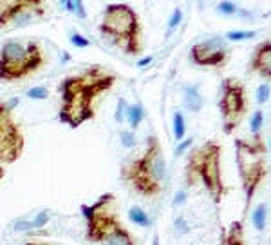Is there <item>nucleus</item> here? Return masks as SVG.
<instances>
[{
    "label": "nucleus",
    "instance_id": "obj_15",
    "mask_svg": "<svg viewBox=\"0 0 271 245\" xmlns=\"http://www.w3.org/2000/svg\"><path fill=\"white\" fill-rule=\"evenodd\" d=\"M221 245H246V231L244 224L237 220V222H231L228 227V231L223 236V242Z\"/></svg>",
    "mask_w": 271,
    "mask_h": 245
},
{
    "label": "nucleus",
    "instance_id": "obj_17",
    "mask_svg": "<svg viewBox=\"0 0 271 245\" xmlns=\"http://www.w3.org/2000/svg\"><path fill=\"white\" fill-rule=\"evenodd\" d=\"M143 120H145V107H143V104H141V102L129 104L125 122H129V125H131V131H136V129L139 127Z\"/></svg>",
    "mask_w": 271,
    "mask_h": 245
},
{
    "label": "nucleus",
    "instance_id": "obj_23",
    "mask_svg": "<svg viewBox=\"0 0 271 245\" xmlns=\"http://www.w3.org/2000/svg\"><path fill=\"white\" fill-rule=\"evenodd\" d=\"M127 109H129V104H127V100H125V98H120V100H118V106H116V113H114V120L118 123L125 122Z\"/></svg>",
    "mask_w": 271,
    "mask_h": 245
},
{
    "label": "nucleus",
    "instance_id": "obj_14",
    "mask_svg": "<svg viewBox=\"0 0 271 245\" xmlns=\"http://www.w3.org/2000/svg\"><path fill=\"white\" fill-rule=\"evenodd\" d=\"M182 106L190 113H199L204 106V98L197 85H184L182 89Z\"/></svg>",
    "mask_w": 271,
    "mask_h": 245
},
{
    "label": "nucleus",
    "instance_id": "obj_29",
    "mask_svg": "<svg viewBox=\"0 0 271 245\" xmlns=\"http://www.w3.org/2000/svg\"><path fill=\"white\" fill-rule=\"evenodd\" d=\"M174 227H176V231H178L179 235H184V233H188L190 231V225H188V222L182 216H178L176 218V222H174Z\"/></svg>",
    "mask_w": 271,
    "mask_h": 245
},
{
    "label": "nucleus",
    "instance_id": "obj_9",
    "mask_svg": "<svg viewBox=\"0 0 271 245\" xmlns=\"http://www.w3.org/2000/svg\"><path fill=\"white\" fill-rule=\"evenodd\" d=\"M219 111L223 117V131L226 134L235 133V129H239L248 113L246 87L239 78L228 76L221 82Z\"/></svg>",
    "mask_w": 271,
    "mask_h": 245
},
{
    "label": "nucleus",
    "instance_id": "obj_7",
    "mask_svg": "<svg viewBox=\"0 0 271 245\" xmlns=\"http://www.w3.org/2000/svg\"><path fill=\"white\" fill-rule=\"evenodd\" d=\"M235 160L239 169L240 185L244 192V214L248 213L257 191L268 176V147L261 134L251 136L250 140H235Z\"/></svg>",
    "mask_w": 271,
    "mask_h": 245
},
{
    "label": "nucleus",
    "instance_id": "obj_25",
    "mask_svg": "<svg viewBox=\"0 0 271 245\" xmlns=\"http://www.w3.org/2000/svg\"><path fill=\"white\" fill-rule=\"evenodd\" d=\"M271 96V87L268 84H261L259 85V89H257V104H261L264 106L268 100H270Z\"/></svg>",
    "mask_w": 271,
    "mask_h": 245
},
{
    "label": "nucleus",
    "instance_id": "obj_30",
    "mask_svg": "<svg viewBox=\"0 0 271 245\" xmlns=\"http://www.w3.org/2000/svg\"><path fill=\"white\" fill-rule=\"evenodd\" d=\"M73 2H74V13H76V16L82 18V20H85V18H87V11H85L84 0H73Z\"/></svg>",
    "mask_w": 271,
    "mask_h": 245
},
{
    "label": "nucleus",
    "instance_id": "obj_18",
    "mask_svg": "<svg viewBox=\"0 0 271 245\" xmlns=\"http://www.w3.org/2000/svg\"><path fill=\"white\" fill-rule=\"evenodd\" d=\"M251 224H253L255 231L264 233L266 224H268V205L266 203H259V205L253 209V213H251Z\"/></svg>",
    "mask_w": 271,
    "mask_h": 245
},
{
    "label": "nucleus",
    "instance_id": "obj_35",
    "mask_svg": "<svg viewBox=\"0 0 271 245\" xmlns=\"http://www.w3.org/2000/svg\"><path fill=\"white\" fill-rule=\"evenodd\" d=\"M152 245H161V240H159V235H154V238H152Z\"/></svg>",
    "mask_w": 271,
    "mask_h": 245
},
{
    "label": "nucleus",
    "instance_id": "obj_16",
    "mask_svg": "<svg viewBox=\"0 0 271 245\" xmlns=\"http://www.w3.org/2000/svg\"><path fill=\"white\" fill-rule=\"evenodd\" d=\"M129 220H131L134 225L141 227V229H150L152 227L150 214L146 213L141 205H131V207H129Z\"/></svg>",
    "mask_w": 271,
    "mask_h": 245
},
{
    "label": "nucleus",
    "instance_id": "obj_22",
    "mask_svg": "<svg viewBox=\"0 0 271 245\" xmlns=\"http://www.w3.org/2000/svg\"><path fill=\"white\" fill-rule=\"evenodd\" d=\"M255 31H228L226 33V40H231V42H242V40H250V38L255 37Z\"/></svg>",
    "mask_w": 271,
    "mask_h": 245
},
{
    "label": "nucleus",
    "instance_id": "obj_19",
    "mask_svg": "<svg viewBox=\"0 0 271 245\" xmlns=\"http://www.w3.org/2000/svg\"><path fill=\"white\" fill-rule=\"evenodd\" d=\"M184 134H186V122H184V117H182L181 111L174 113V136L178 142L184 140Z\"/></svg>",
    "mask_w": 271,
    "mask_h": 245
},
{
    "label": "nucleus",
    "instance_id": "obj_31",
    "mask_svg": "<svg viewBox=\"0 0 271 245\" xmlns=\"http://www.w3.org/2000/svg\"><path fill=\"white\" fill-rule=\"evenodd\" d=\"M186 200H188V191L186 189H179V191L176 192V196H174V205H176V207L184 205Z\"/></svg>",
    "mask_w": 271,
    "mask_h": 245
},
{
    "label": "nucleus",
    "instance_id": "obj_5",
    "mask_svg": "<svg viewBox=\"0 0 271 245\" xmlns=\"http://www.w3.org/2000/svg\"><path fill=\"white\" fill-rule=\"evenodd\" d=\"M99 35L121 53L137 57L143 51V27L137 13L129 4H109L98 26Z\"/></svg>",
    "mask_w": 271,
    "mask_h": 245
},
{
    "label": "nucleus",
    "instance_id": "obj_28",
    "mask_svg": "<svg viewBox=\"0 0 271 245\" xmlns=\"http://www.w3.org/2000/svg\"><path fill=\"white\" fill-rule=\"evenodd\" d=\"M120 140L121 144L125 145L127 149H131L136 145V136H134V131H121L120 133Z\"/></svg>",
    "mask_w": 271,
    "mask_h": 245
},
{
    "label": "nucleus",
    "instance_id": "obj_12",
    "mask_svg": "<svg viewBox=\"0 0 271 245\" xmlns=\"http://www.w3.org/2000/svg\"><path fill=\"white\" fill-rule=\"evenodd\" d=\"M248 71L253 75H259L261 78L271 80V40L257 44L251 53Z\"/></svg>",
    "mask_w": 271,
    "mask_h": 245
},
{
    "label": "nucleus",
    "instance_id": "obj_27",
    "mask_svg": "<svg viewBox=\"0 0 271 245\" xmlns=\"http://www.w3.org/2000/svg\"><path fill=\"white\" fill-rule=\"evenodd\" d=\"M217 11L223 13V15H235V13H237V5H235L233 2H229V0H223V2H219V5H217Z\"/></svg>",
    "mask_w": 271,
    "mask_h": 245
},
{
    "label": "nucleus",
    "instance_id": "obj_10",
    "mask_svg": "<svg viewBox=\"0 0 271 245\" xmlns=\"http://www.w3.org/2000/svg\"><path fill=\"white\" fill-rule=\"evenodd\" d=\"M45 0H0V29H20L42 22Z\"/></svg>",
    "mask_w": 271,
    "mask_h": 245
},
{
    "label": "nucleus",
    "instance_id": "obj_37",
    "mask_svg": "<svg viewBox=\"0 0 271 245\" xmlns=\"http://www.w3.org/2000/svg\"><path fill=\"white\" fill-rule=\"evenodd\" d=\"M65 2H67V0H60V5H65Z\"/></svg>",
    "mask_w": 271,
    "mask_h": 245
},
{
    "label": "nucleus",
    "instance_id": "obj_21",
    "mask_svg": "<svg viewBox=\"0 0 271 245\" xmlns=\"http://www.w3.org/2000/svg\"><path fill=\"white\" fill-rule=\"evenodd\" d=\"M27 98H31V100H45L47 96H49V91H47V87H44V85H35V87H31V89H27L26 93Z\"/></svg>",
    "mask_w": 271,
    "mask_h": 245
},
{
    "label": "nucleus",
    "instance_id": "obj_11",
    "mask_svg": "<svg viewBox=\"0 0 271 245\" xmlns=\"http://www.w3.org/2000/svg\"><path fill=\"white\" fill-rule=\"evenodd\" d=\"M190 59L195 65L223 69L229 60V48L225 38L212 37L208 40L193 44L190 49Z\"/></svg>",
    "mask_w": 271,
    "mask_h": 245
},
{
    "label": "nucleus",
    "instance_id": "obj_3",
    "mask_svg": "<svg viewBox=\"0 0 271 245\" xmlns=\"http://www.w3.org/2000/svg\"><path fill=\"white\" fill-rule=\"evenodd\" d=\"M184 185L186 189H201L208 194L215 207H221L228 189L223 176V145L219 142L206 140L188 153Z\"/></svg>",
    "mask_w": 271,
    "mask_h": 245
},
{
    "label": "nucleus",
    "instance_id": "obj_24",
    "mask_svg": "<svg viewBox=\"0 0 271 245\" xmlns=\"http://www.w3.org/2000/svg\"><path fill=\"white\" fill-rule=\"evenodd\" d=\"M69 40H71V44H73L74 48H78V49H85V48H89L90 46L89 38H85L84 35H80V33H71Z\"/></svg>",
    "mask_w": 271,
    "mask_h": 245
},
{
    "label": "nucleus",
    "instance_id": "obj_2",
    "mask_svg": "<svg viewBox=\"0 0 271 245\" xmlns=\"http://www.w3.org/2000/svg\"><path fill=\"white\" fill-rule=\"evenodd\" d=\"M120 178L131 191L143 198H157L165 191L168 180L167 158L156 134L146 138L143 153L123 162Z\"/></svg>",
    "mask_w": 271,
    "mask_h": 245
},
{
    "label": "nucleus",
    "instance_id": "obj_33",
    "mask_svg": "<svg viewBox=\"0 0 271 245\" xmlns=\"http://www.w3.org/2000/svg\"><path fill=\"white\" fill-rule=\"evenodd\" d=\"M152 60H154V57H146V59L139 60V62H137V65H139V67H145V65H148V64H150Z\"/></svg>",
    "mask_w": 271,
    "mask_h": 245
},
{
    "label": "nucleus",
    "instance_id": "obj_34",
    "mask_svg": "<svg viewBox=\"0 0 271 245\" xmlns=\"http://www.w3.org/2000/svg\"><path fill=\"white\" fill-rule=\"evenodd\" d=\"M24 245H56V244H49V242H26Z\"/></svg>",
    "mask_w": 271,
    "mask_h": 245
},
{
    "label": "nucleus",
    "instance_id": "obj_32",
    "mask_svg": "<svg viewBox=\"0 0 271 245\" xmlns=\"http://www.w3.org/2000/svg\"><path fill=\"white\" fill-rule=\"evenodd\" d=\"M192 144H193V138H184V140H181V142H179V145L176 147V156H181L182 153H184V151L192 147Z\"/></svg>",
    "mask_w": 271,
    "mask_h": 245
},
{
    "label": "nucleus",
    "instance_id": "obj_20",
    "mask_svg": "<svg viewBox=\"0 0 271 245\" xmlns=\"http://www.w3.org/2000/svg\"><path fill=\"white\" fill-rule=\"evenodd\" d=\"M262 123H264V113H262L261 109H257L250 120V129H251V134H253V136H255V134H261Z\"/></svg>",
    "mask_w": 271,
    "mask_h": 245
},
{
    "label": "nucleus",
    "instance_id": "obj_1",
    "mask_svg": "<svg viewBox=\"0 0 271 245\" xmlns=\"http://www.w3.org/2000/svg\"><path fill=\"white\" fill-rule=\"evenodd\" d=\"M116 82L118 76L99 64L87 65L78 73L67 75L58 85V120L71 129H78L94 120L99 100L114 87Z\"/></svg>",
    "mask_w": 271,
    "mask_h": 245
},
{
    "label": "nucleus",
    "instance_id": "obj_8",
    "mask_svg": "<svg viewBox=\"0 0 271 245\" xmlns=\"http://www.w3.org/2000/svg\"><path fill=\"white\" fill-rule=\"evenodd\" d=\"M20 98L0 100V165L18 162L26 149V134L15 117Z\"/></svg>",
    "mask_w": 271,
    "mask_h": 245
},
{
    "label": "nucleus",
    "instance_id": "obj_4",
    "mask_svg": "<svg viewBox=\"0 0 271 245\" xmlns=\"http://www.w3.org/2000/svg\"><path fill=\"white\" fill-rule=\"evenodd\" d=\"M85 220V240L94 245H137L136 236L121 222L118 196L105 192L98 200L82 207Z\"/></svg>",
    "mask_w": 271,
    "mask_h": 245
},
{
    "label": "nucleus",
    "instance_id": "obj_26",
    "mask_svg": "<svg viewBox=\"0 0 271 245\" xmlns=\"http://www.w3.org/2000/svg\"><path fill=\"white\" fill-rule=\"evenodd\" d=\"M181 18H182V11L181 7H176V9L172 11V16H170V20H168V33L167 35H170V33L176 29V27L181 24Z\"/></svg>",
    "mask_w": 271,
    "mask_h": 245
},
{
    "label": "nucleus",
    "instance_id": "obj_36",
    "mask_svg": "<svg viewBox=\"0 0 271 245\" xmlns=\"http://www.w3.org/2000/svg\"><path fill=\"white\" fill-rule=\"evenodd\" d=\"M4 176H5V167L4 165H0V182L4 180Z\"/></svg>",
    "mask_w": 271,
    "mask_h": 245
},
{
    "label": "nucleus",
    "instance_id": "obj_13",
    "mask_svg": "<svg viewBox=\"0 0 271 245\" xmlns=\"http://www.w3.org/2000/svg\"><path fill=\"white\" fill-rule=\"evenodd\" d=\"M52 213L49 209H40L33 218H20L13 224L15 233H26V235H38L40 231L51 222Z\"/></svg>",
    "mask_w": 271,
    "mask_h": 245
},
{
    "label": "nucleus",
    "instance_id": "obj_6",
    "mask_svg": "<svg viewBox=\"0 0 271 245\" xmlns=\"http://www.w3.org/2000/svg\"><path fill=\"white\" fill-rule=\"evenodd\" d=\"M49 62L45 49L35 40H5L0 46V82L13 84L37 75Z\"/></svg>",
    "mask_w": 271,
    "mask_h": 245
}]
</instances>
